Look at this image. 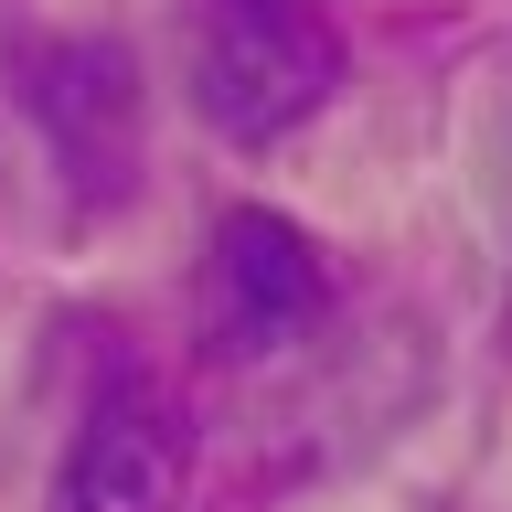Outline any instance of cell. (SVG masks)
<instances>
[{
    "label": "cell",
    "instance_id": "1",
    "mask_svg": "<svg viewBox=\"0 0 512 512\" xmlns=\"http://www.w3.org/2000/svg\"><path fill=\"white\" fill-rule=\"evenodd\" d=\"M342 86V32L320 0H214L203 11V43H192V107L224 139H288L310 128Z\"/></svg>",
    "mask_w": 512,
    "mask_h": 512
},
{
    "label": "cell",
    "instance_id": "4",
    "mask_svg": "<svg viewBox=\"0 0 512 512\" xmlns=\"http://www.w3.org/2000/svg\"><path fill=\"white\" fill-rule=\"evenodd\" d=\"M32 107H43L64 171H75L86 192H118L128 182V160H139V86H128L118 43H64V54H43Z\"/></svg>",
    "mask_w": 512,
    "mask_h": 512
},
{
    "label": "cell",
    "instance_id": "2",
    "mask_svg": "<svg viewBox=\"0 0 512 512\" xmlns=\"http://www.w3.org/2000/svg\"><path fill=\"white\" fill-rule=\"evenodd\" d=\"M320 310H331V278H320V246L288 214H224L214 224V267H203V342L224 363H267V352L310 342Z\"/></svg>",
    "mask_w": 512,
    "mask_h": 512
},
{
    "label": "cell",
    "instance_id": "3",
    "mask_svg": "<svg viewBox=\"0 0 512 512\" xmlns=\"http://www.w3.org/2000/svg\"><path fill=\"white\" fill-rule=\"evenodd\" d=\"M182 491H192V459H182L171 406L139 395V384H118V395L75 427L43 512H182Z\"/></svg>",
    "mask_w": 512,
    "mask_h": 512
}]
</instances>
